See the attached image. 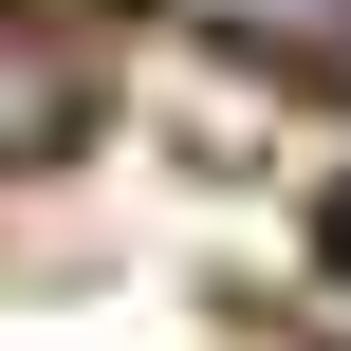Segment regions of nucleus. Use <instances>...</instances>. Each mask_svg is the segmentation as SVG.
Returning a JSON list of instances; mask_svg holds the SVG:
<instances>
[{"label": "nucleus", "mask_w": 351, "mask_h": 351, "mask_svg": "<svg viewBox=\"0 0 351 351\" xmlns=\"http://www.w3.org/2000/svg\"><path fill=\"white\" fill-rule=\"evenodd\" d=\"M0 19H74V0H0Z\"/></svg>", "instance_id": "2"}, {"label": "nucleus", "mask_w": 351, "mask_h": 351, "mask_svg": "<svg viewBox=\"0 0 351 351\" xmlns=\"http://www.w3.org/2000/svg\"><path fill=\"white\" fill-rule=\"evenodd\" d=\"M333 93H351V37H333Z\"/></svg>", "instance_id": "4"}, {"label": "nucleus", "mask_w": 351, "mask_h": 351, "mask_svg": "<svg viewBox=\"0 0 351 351\" xmlns=\"http://www.w3.org/2000/svg\"><path fill=\"white\" fill-rule=\"evenodd\" d=\"M333 259H351V185H333Z\"/></svg>", "instance_id": "3"}, {"label": "nucleus", "mask_w": 351, "mask_h": 351, "mask_svg": "<svg viewBox=\"0 0 351 351\" xmlns=\"http://www.w3.org/2000/svg\"><path fill=\"white\" fill-rule=\"evenodd\" d=\"M204 19H222L241 56H333L351 37V0H204Z\"/></svg>", "instance_id": "1"}]
</instances>
